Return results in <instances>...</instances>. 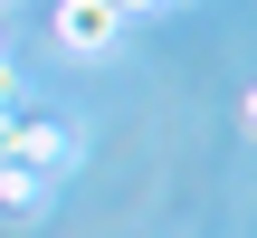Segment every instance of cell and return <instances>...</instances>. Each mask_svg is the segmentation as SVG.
Segmentation results:
<instances>
[{"label":"cell","mask_w":257,"mask_h":238,"mask_svg":"<svg viewBox=\"0 0 257 238\" xmlns=\"http://www.w3.org/2000/svg\"><path fill=\"white\" fill-rule=\"evenodd\" d=\"M0 153H10L19 172L57 181V172L76 162V134H67V124H48V114H10V124H0Z\"/></svg>","instance_id":"6da1fadb"},{"label":"cell","mask_w":257,"mask_h":238,"mask_svg":"<svg viewBox=\"0 0 257 238\" xmlns=\"http://www.w3.org/2000/svg\"><path fill=\"white\" fill-rule=\"evenodd\" d=\"M114 38H124V10H114V0H57V48L105 57Z\"/></svg>","instance_id":"7a4b0ae2"},{"label":"cell","mask_w":257,"mask_h":238,"mask_svg":"<svg viewBox=\"0 0 257 238\" xmlns=\"http://www.w3.org/2000/svg\"><path fill=\"white\" fill-rule=\"evenodd\" d=\"M0 210H48V181L19 172V162H0Z\"/></svg>","instance_id":"3957f363"},{"label":"cell","mask_w":257,"mask_h":238,"mask_svg":"<svg viewBox=\"0 0 257 238\" xmlns=\"http://www.w3.org/2000/svg\"><path fill=\"white\" fill-rule=\"evenodd\" d=\"M10 114H19V67L0 57V124H10Z\"/></svg>","instance_id":"277c9868"},{"label":"cell","mask_w":257,"mask_h":238,"mask_svg":"<svg viewBox=\"0 0 257 238\" xmlns=\"http://www.w3.org/2000/svg\"><path fill=\"white\" fill-rule=\"evenodd\" d=\"M114 10H124V19H153V10H172V0H114Z\"/></svg>","instance_id":"5b68a950"},{"label":"cell","mask_w":257,"mask_h":238,"mask_svg":"<svg viewBox=\"0 0 257 238\" xmlns=\"http://www.w3.org/2000/svg\"><path fill=\"white\" fill-rule=\"evenodd\" d=\"M248 124H257V95H248Z\"/></svg>","instance_id":"8992f818"}]
</instances>
